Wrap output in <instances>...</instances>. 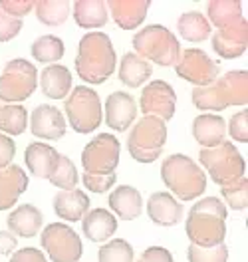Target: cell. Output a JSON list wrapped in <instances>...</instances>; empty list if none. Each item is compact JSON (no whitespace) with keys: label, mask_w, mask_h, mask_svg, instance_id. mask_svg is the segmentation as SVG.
<instances>
[{"label":"cell","mask_w":248,"mask_h":262,"mask_svg":"<svg viewBox=\"0 0 248 262\" xmlns=\"http://www.w3.org/2000/svg\"><path fill=\"white\" fill-rule=\"evenodd\" d=\"M161 179L167 189L183 203L195 201L207 189V175L202 167L183 153L169 155L161 163Z\"/></svg>","instance_id":"4"},{"label":"cell","mask_w":248,"mask_h":262,"mask_svg":"<svg viewBox=\"0 0 248 262\" xmlns=\"http://www.w3.org/2000/svg\"><path fill=\"white\" fill-rule=\"evenodd\" d=\"M133 246L123 238H114L99 248V262H133Z\"/></svg>","instance_id":"35"},{"label":"cell","mask_w":248,"mask_h":262,"mask_svg":"<svg viewBox=\"0 0 248 262\" xmlns=\"http://www.w3.org/2000/svg\"><path fill=\"white\" fill-rule=\"evenodd\" d=\"M121 143L111 133H99L96 135L82 151L83 173L92 177H107L116 175L119 165Z\"/></svg>","instance_id":"10"},{"label":"cell","mask_w":248,"mask_h":262,"mask_svg":"<svg viewBox=\"0 0 248 262\" xmlns=\"http://www.w3.org/2000/svg\"><path fill=\"white\" fill-rule=\"evenodd\" d=\"M209 24H213L216 30L236 24L242 16V4L238 0H213L207 4Z\"/></svg>","instance_id":"29"},{"label":"cell","mask_w":248,"mask_h":262,"mask_svg":"<svg viewBox=\"0 0 248 262\" xmlns=\"http://www.w3.org/2000/svg\"><path fill=\"white\" fill-rule=\"evenodd\" d=\"M22 30V20L14 18L10 14H6L2 8H0V44L2 42H8L12 38H16Z\"/></svg>","instance_id":"39"},{"label":"cell","mask_w":248,"mask_h":262,"mask_svg":"<svg viewBox=\"0 0 248 262\" xmlns=\"http://www.w3.org/2000/svg\"><path fill=\"white\" fill-rule=\"evenodd\" d=\"M40 245L52 262H78L82 258V238L66 223L48 225L40 234Z\"/></svg>","instance_id":"11"},{"label":"cell","mask_w":248,"mask_h":262,"mask_svg":"<svg viewBox=\"0 0 248 262\" xmlns=\"http://www.w3.org/2000/svg\"><path fill=\"white\" fill-rule=\"evenodd\" d=\"M167 143V123L159 117L143 115L129 131L127 151L137 163H153Z\"/></svg>","instance_id":"6"},{"label":"cell","mask_w":248,"mask_h":262,"mask_svg":"<svg viewBox=\"0 0 248 262\" xmlns=\"http://www.w3.org/2000/svg\"><path fill=\"white\" fill-rule=\"evenodd\" d=\"M70 127L78 133H92L101 125V99L92 88L78 85L70 92L64 103Z\"/></svg>","instance_id":"8"},{"label":"cell","mask_w":248,"mask_h":262,"mask_svg":"<svg viewBox=\"0 0 248 262\" xmlns=\"http://www.w3.org/2000/svg\"><path fill=\"white\" fill-rule=\"evenodd\" d=\"M198 163L205 167V171H209L211 179L218 187L231 185L246 175V161L231 141H222L220 145L211 149H200Z\"/></svg>","instance_id":"7"},{"label":"cell","mask_w":248,"mask_h":262,"mask_svg":"<svg viewBox=\"0 0 248 262\" xmlns=\"http://www.w3.org/2000/svg\"><path fill=\"white\" fill-rule=\"evenodd\" d=\"M0 8H2L6 14L22 20L28 12H32L34 2L32 0H0Z\"/></svg>","instance_id":"40"},{"label":"cell","mask_w":248,"mask_h":262,"mask_svg":"<svg viewBox=\"0 0 248 262\" xmlns=\"http://www.w3.org/2000/svg\"><path fill=\"white\" fill-rule=\"evenodd\" d=\"M40 88L42 94L50 99H64L72 90V74L66 66L52 64L42 70L40 74Z\"/></svg>","instance_id":"26"},{"label":"cell","mask_w":248,"mask_h":262,"mask_svg":"<svg viewBox=\"0 0 248 262\" xmlns=\"http://www.w3.org/2000/svg\"><path fill=\"white\" fill-rule=\"evenodd\" d=\"M105 6L121 30H133L143 24L151 2L149 0H109L105 2Z\"/></svg>","instance_id":"17"},{"label":"cell","mask_w":248,"mask_h":262,"mask_svg":"<svg viewBox=\"0 0 248 262\" xmlns=\"http://www.w3.org/2000/svg\"><path fill=\"white\" fill-rule=\"evenodd\" d=\"M193 137L202 145V149H211L227 141V121L220 115L202 114L193 121Z\"/></svg>","instance_id":"20"},{"label":"cell","mask_w":248,"mask_h":262,"mask_svg":"<svg viewBox=\"0 0 248 262\" xmlns=\"http://www.w3.org/2000/svg\"><path fill=\"white\" fill-rule=\"evenodd\" d=\"M30 131L38 139L58 141L66 135L64 114L54 105H38L30 115Z\"/></svg>","instance_id":"16"},{"label":"cell","mask_w":248,"mask_h":262,"mask_svg":"<svg viewBox=\"0 0 248 262\" xmlns=\"http://www.w3.org/2000/svg\"><path fill=\"white\" fill-rule=\"evenodd\" d=\"M83 187L92 193H105L109 191V187L116 185V175H107V177H92V175H85L83 173Z\"/></svg>","instance_id":"41"},{"label":"cell","mask_w":248,"mask_h":262,"mask_svg":"<svg viewBox=\"0 0 248 262\" xmlns=\"http://www.w3.org/2000/svg\"><path fill=\"white\" fill-rule=\"evenodd\" d=\"M58 157L60 153L44 141H34L24 151V163L28 167V171L38 179H48L52 169L56 167Z\"/></svg>","instance_id":"23"},{"label":"cell","mask_w":248,"mask_h":262,"mask_svg":"<svg viewBox=\"0 0 248 262\" xmlns=\"http://www.w3.org/2000/svg\"><path fill=\"white\" fill-rule=\"evenodd\" d=\"M8 262H48V260H46V256H44L42 250H38V248H34V246H28V248L16 250V252L10 256Z\"/></svg>","instance_id":"44"},{"label":"cell","mask_w":248,"mask_h":262,"mask_svg":"<svg viewBox=\"0 0 248 262\" xmlns=\"http://www.w3.org/2000/svg\"><path fill=\"white\" fill-rule=\"evenodd\" d=\"M36 18L46 26H62L70 16V2L66 0H40L34 2Z\"/></svg>","instance_id":"32"},{"label":"cell","mask_w":248,"mask_h":262,"mask_svg":"<svg viewBox=\"0 0 248 262\" xmlns=\"http://www.w3.org/2000/svg\"><path fill=\"white\" fill-rule=\"evenodd\" d=\"M44 216L34 205H20L12 213L8 214V230L14 236L32 238L42 229Z\"/></svg>","instance_id":"25"},{"label":"cell","mask_w":248,"mask_h":262,"mask_svg":"<svg viewBox=\"0 0 248 262\" xmlns=\"http://www.w3.org/2000/svg\"><path fill=\"white\" fill-rule=\"evenodd\" d=\"M248 48V22L240 18L236 24L218 28L213 34V50L224 60L240 58Z\"/></svg>","instance_id":"14"},{"label":"cell","mask_w":248,"mask_h":262,"mask_svg":"<svg viewBox=\"0 0 248 262\" xmlns=\"http://www.w3.org/2000/svg\"><path fill=\"white\" fill-rule=\"evenodd\" d=\"M82 229L87 241L92 243H105L117 232V219L105 209H94L83 214Z\"/></svg>","instance_id":"22"},{"label":"cell","mask_w":248,"mask_h":262,"mask_svg":"<svg viewBox=\"0 0 248 262\" xmlns=\"http://www.w3.org/2000/svg\"><path fill=\"white\" fill-rule=\"evenodd\" d=\"M153 74V68L143 58H139L135 52L123 54L119 62V80L127 88H139L147 82Z\"/></svg>","instance_id":"28"},{"label":"cell","mask_w":248,"mask_h":262,"mask_svg":"<svg viewBox=\"0 0 248 262\" xmlns=\"http://www.w3.org/2000/svg\"><path fill=\"white\" fill-rule=\"evenodd\" d=\"M105 125L114 131H127L137 117V101L127 92H114L109 94L103 105Z\"/></svg>","instance_id":"15"},{"label":"cell","mask_w":248,"mask_h":262,"mask_svg":"<svg viewBox=\"0 0 248 262\" xmlns=\"http://www.w3.org/2000/svg\"><path fill=\"white\" fill-rule=\"evenodd\" d=\"M147 214L159 227H175L183 219V203H179L171 193L159 191L149 196Z\"/></svg>","instance_id":"18"},{"label":"cell","mask_w":248,"mask_h":262,"mask_svg":"<svg viewBox=\"0 0 248 262\" xmlns=\"http://www.w3.org/2000/svg\"><path fill=\"white\" fill-rule=\"evenodd\" d=\"M109 209L123 221H135L143 211V196L131 185H121L109 195Z\"/></svg>","instance_id":"24"},{"label":"cell","mask_w":248,"mask_h":262,"mask_svg":"<svg viewBox=\"0 0 248 262\" xmlns=\"http://www.w3.org/2000/svg\"><path fill=\"white\" fill-rule=\"evenodd\" d=\"M229 133L234 141L238 143H248V110L234 114L229 121Z\"/></svg>","instance_id":"38"},{"label":"cell","mask_w":248,"mask_h":262,"mask_svg":"<svg viewBox=\"0 0 248 262\" xmlns=\"http://www.w3.org/2000/svg\"><path fill=\"white\" fill-rule=\"evenodd\" d=\"M177 28L183 40L187 42H205L211 36V24L200 12H185L177 20Z\"/></svg>","instance_id":"30"},{"label":"cell","mask_w":248,"mask_h":262,"mask_svg":"<svg viewBox=\"0 0 248 262\" xmlns=\"http://www.w3.org/2000/svg\"><path fill=\"white\" fill-rule=\"evenodd\" d=\"M185 232L195 246H216L227 236V205L216 196L197 201L187 216Z\"/></svg>","instance_id":"2"},{"label":"cell","mask_w":248,"mask_h":262,"mask_svg":"<svg viewBox=\"0 0 248 262\" xmlns=\"http://www.w3.org/2000/svg\"><path fill=\"white\" fill-rule=\"evenodd\" d=\"M18 238L10 232V230H0V254L6 256L12 250H16Z\"/></svg>","instance_id":"45"},{"label":"cell","mask_w":248,"mask_h":262,"mask_svg":"<svg viewBox=\"0 0 248 262\" xmlns=\"http://www.w3.org/2000/svg\"><path fill=\"white\" fill-rule=\"evenodd\" d=\"M218 62H215L205 50L187 48L179 54L175 64L177 76L185 82H191L195 88H205L218 78Z\"/></svg>","instance_id":"12"},{"label":"cell","mask_w":248,"mask_h":262,"mask_svg":"<svg viewBox=\"0 0 248 262\" xmlns=\"http://www.w3.org/2000/svg\"><path fill=\"white\" fill-rule=\"evenodd\" d=\"M189 262H227L229 260V246L216 245V246H195L191 245L187 250Z\"/></svg>","instance_id":"37"},{"label":"cell","mask_w":248,"mask_h":262,"mask_svg":"<svg viewBox=\"0 0 248 262\" xmlns=\"http://www.w3.org/2000/svg\"><path fill=\"white\" fill-rule=\"evenodd\" d=\"M87 211H89V196L82 189L58 191L54 195V213L58 214V219L76 223V221H82Z\"/></svg>","instance_id":"21"},{"label":"cell","mask_w":248,"mask_h":262,"mask_svg":"<svg viewBox=\"0 0 248 262\" xmlns=\"http://www.w3.org/2000/svg\"><path fill=\"white\" fill-rule=\"evenodd\" d=\"M48 181L58 187L60 191H72L78 187V169L72 159H67L66 155H60L58 161H56V167L52 169Z\"/></svg>","instance_id":"34"},{"label":"cell","mask_w":248,"mask_h":262,"mask_svg":"<svg viewBox=\"0 0 248 262\" xmlns=\"http://www.w3.org/2000/svg\"><path fill=\"white\" fill-rule=\"evenodd\" d=\"M141 262H173V254L165 246H149L141 254Z\"/></svg>","instance_id":"43"},{"label":"cell","mask_w":248,"mask_h":262,"mask_svg":"<svg viewBox=\"0 0 248 262\" xmlns=\"http://www.w3.org/2000/svg\"><path fill=\"white\" fill-rule=\"evenodd\" d=\"M30 52H32L34 60H38L42 64H56L58 60H62L66 48L58 36L46 34V36H40L38 40H34Z\"/></svg>","instance_id":"33"},{"label":"cell","mask_w":248,"mask_h":262,"mask_svg":"<svg viewBox=\"0 0 248 262\" xmlns=\"http://www.w3.org/2000/svg\"><path fill=\"white\" fill-rule=\"evenodd\" d=\"M74 20L80 28H101L107 24V6L101 0H78L72 6Z\"/></svg>","instance_id":"27"},{"label":"cell","mask_w":248,"mask_h":262,"mask_svg":"<svg viewBox=\"0 0 248 262\" xmlns=\"http://www.w3.org/2000/svg\"><path fill=\"white\" fill-rule=\"evenodd\" d=\"M28 189V175L20 165L0 169V211L12 209L22 193Z\"/></svg>","instance_id":"19"},{"label":"cell","mask_w":248,"mask_h":262,"mask_svg":"<svg viewBox=\"0 0 248 262\" xmlns=\"http://www.w3.org/2000/svg\"><path fill=\"white\" fill-rule=\"evenodd\" d=\"M38 70L24 58H14L4 66L0 76V101L2 103H22L36 92Z\"/></svg>","instance_id":"9"},{"label":"cell","mask_w":248,"mask_h":262,"mask_svg":"<svg viewBox=\"0 0 248 262\" xmlns=\"http://www.w3.org/2000/svg\"><path fill=\"white\" fill-rule=\"evenodd\" d=\"M175 107H177V94L173 85L165 80H153L143 88L137 110H141L145 115L169 121L175 115Z\"/></svg>","instance_id":"13"},{"label":"cell","mask_w":248,"mask_h":262,"mask_svg":"<svg viewBox=\"0 0 248 262\" xmlns=\"http://www.w3.org/2000/svg\"><path fill=\"white\" fill-rule=\"evenodd\" d=\"M193 103L202 112H222L231 105L246 107L248 103V72L231 70L224 76H218L215 82L195 88L191 94Z\"/></svg>","instance_id":"3"},{"label":"cell","mask_w":248,"mask_h":262,"mask_svg":"<svg viewBox=\"0 0 248 262\" xmlns=\"http://www.w3.org/2000/svg\"><path fill=\"white\" fill-rule=\"evenodd\" d=\"M220 195L227 201V205L234 211H246L248 207V179L246 175L236 179L231 185L220 187Z\"/></svg>","instance_id":"36"},{"label":"cell","mask_w":248,"mask_h":262,"mask_svg":"<svg viewBox=\"0 0 248 262\" xmlns=\"http://www.w3.org/2000/svg\"><path fill=\"white\" fill-rule=\"evenodd\" d=\"M16 155V143L12 137L0 133V169H6L12 165V159Z\"/></svg>","instance_id":"42"},{"label":"cell","mask_w":248,"mask_h":262,"mask_svg":"<svg viewBox=\"0 0 248 262\" xmlns=\"http://www.w3.org/2000/svg\"><path fill=\"white\" fill-rule=\"evenodd\" d=\"M2 105H4V103H2V101H0V107H2Z\"/></svg>","instance_id":"46"},{"label":"cell","mask_w":248,"mask_h":262,"mask_svg":"<svg viewBox=\"0 0 248 262\" xmlns=\"http://www.w3.org/2000/svg\"><path fill=\"white\" fill-rule=\"evenodd\" d=\"M139 262H141V260H139Z\"/></svg>","instance_id":"47"},{"label":"cell","mask_w":248,"mask_h":262,"mask_svg":"<svg viewBox=\"0 0 248 262\" xmlns=\"http://www.w3.org/2000/svg\"><path fill=\"white\" fill-rule=\"evenodd\" d=\"M117 66V56L109 36L103 32H87L82 36L78 56H76V72L87 83H103L114 76Z\"/></svg>","instance_id":"1"},{"label":"cell","mask_w":248,"mask_h":262,"mask_svg":"<svg viewBox=\"0 0 248 262\" xmlns=\"http://www.w3.org/2000/svg\"><path fill=\"white\" fill-rule=\"evenodd\" d=\"M133 50L145 62H153L163 68L175 66L181 54V44L177 36L161 24H149L133 36Z\"/></svg>","instance_id":"5"},{"label":"cell","mask_w":248,"mask_h":262,"mask_svg":"<svg viewBox=\"0 0 248 262\" xmlns=\"http://www.w3.org/2000/svg\"><path fill=\"white\" fill-rule=\"evenodd\" d=\"M28 125V112L22 103H4L0 107V133L22 135Z\"/></svg>","instance_id":"31"}]
</instances>
